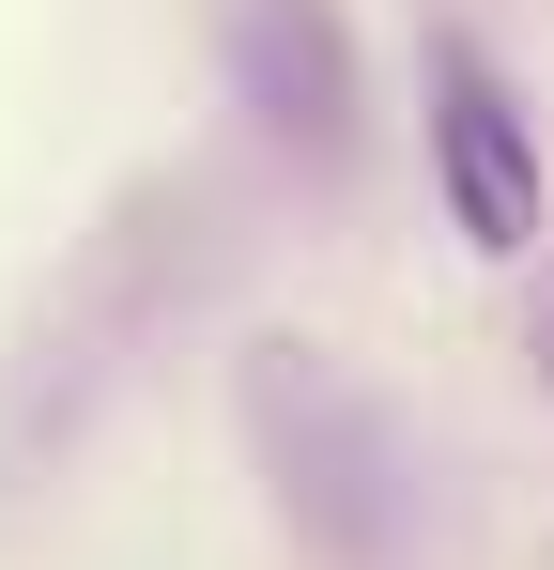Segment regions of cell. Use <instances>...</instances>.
<instances>
[{
    "instance_id": "cell-1",
    "label": "cell",
    "mask_w": 554,
    "mask_h": 570,
    "mask_svg": "<svg viewBox=\"0 0 554 570\" xmlns=\"http://www.w3.org/2000/svg\"><path fill=\"white\" fill-rule=\"evenodd\" d=\"M432 186H447L462 247H540V108L493 78V47H432Z\"/></svg>"
},
{
    "instance_id": "cell-2",
    "label": "cell",
    "mask_w": 554,
    "mask_h": 570,
    "mask_svg": "<svg viewBox=\"0 0 554 570\" xmlns=\"http://www.w3.org/2000/svg\"><path fill=\"white\" fill-rule=\"evenodd\" d=\"M263 432H277V463H293V509L339 540V556H385V524H400V448H385V416H369L339 371H277L263 355Z\"/></svg>"
},
{
    "instance_id": "cell-3",
    "label": "cell",
    "mask_w": 554,
    "mask_h": 570,
    "mask_svg": "<svg viewBox=\"0 0 554 570\" xmlns=\"http://www.w3.org/2000/svg\"><path fill=\"white\" fill-rule=\"evenodd\" d=\"M231 62H247V108H263L277 139L339 155V124H355V62H339V16H324V0H231Z\"/></svg>"
},
{
    "instance_id": "cell-4",
    "label": "cell",
    "mask_w": 554,
    "mask_h": 570,
    "mask_svg": "<svg viewBox=\"0 0 554 570\" xmlns=\"http://www.w3.org/2000/svg\"><path fill=\"white\" fill-rule=\"evenodd\" d=\"M540 371H554V308H540Z\"/></svg>"
}]
</instances>
